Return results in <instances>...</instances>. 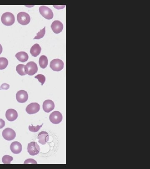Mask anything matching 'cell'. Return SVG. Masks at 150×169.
I'll list each match as a JSON object with an SVG mask.
<instances>
[{
  "label": "cell",
  "mask_w": 150,
  "mask_h": 169,
  "mask_svg": "<svg viewBox=\"0 0 150 169\" xmlns=\"http://www.w3.org/2000/svg\"><path fill=\"white\" fill-rule=\"evenodd\" d=\"M1 21L5 26H12L15 23V16L11 13H5L1 16Z\"/></svg>",
  "instance_id": "6da1fadb"
},
{
  "label": "cell",
  "mask_w": 150,
  "mask_h": 169,
  "mask_svg": "<svg viewBox=\"0 0 150 169\" xmlns=\"http://www.w3.org/2000/svg\"><path fill=\"white\" fill-rule=\"evenodd\" d=\"M17 21L20 24L26 26L31 21V17L27 13L21 12L17 15Z\"/></svg>",
  "instance_id": "7a4b0ae2"
},
{
  "label": "cell",
  "mask_w": 150,
  "mask_h": 169,
  "mask_svg": "<svg viewBox=\"0 0 150 169\" xmlns=\"http://www.w3.org/2000/svg\"><path fill=\"white\" fill-rule=\"evenodd\" d=\"M25 71L28 75L33 76L37 72L38 67L34 62L30 61L25 65Z\"/></svg>",
  "instance_id": "3957f363"
},
{
  "label": "cell",
  "mask_w": 150,
  "mask_h": 169,
  "mask_svg": "<svg viewBox=\"0 0 150 169\" xmlns=\"http://www.w3.org/2000/svg\"><path fill=\"white\" fill-rule=\"evenodd\" d=\"M64 63L60 59H54L50 63V68L55 71H60L64 67Z\"/></svg>",
  "instance_id": "277c9868"
},
{
  "label": "cell",
  "mask_w": 150,
  "mask_h": 169,
  "mask_svg": "<svg viewBox=\"0 0 150 169\" xmlns=\"http://www.w3.org/2000/svg\"><path fill=\"white\" fill-rule=\"evenodd\" d=\"M39 10L40 13L46 19H52L54 17V13L53 11L47 6H41Z\"/></svg>",
  "instance_id": "5b68a950"
},
{
  "label": "cell",
  "mask_w": 150,
  "mask_h": 169,
  "mask_svg": "<svg viewBox=\"0 0 150 169\" xmlns=\"http://www.w3.org/2000/svg\"><path fill=\"white\" fill-rule=\"evenodd\" d=\"M28 152L32 156H36L39 153V146L36 142H32L28 144L27 147Z\"/></svg>",
  "instance_id": "8992f818"
},
{
  "label": "cell",
  "mask_w": 150,
  "mask_h": 169,
  "mask_svg": "<svg viewBox=\"0 0 150 169\" xmlns=\"http://www.w3.org/2000/svg\"><path fill=\"white\" fill-rule=\"evenodd\" d=\"M2 136L5 140L11 141L14 139L16 137V133L12 129L6 128L3 131Z\"/></svg>",
  "instance_id": "52a82bcc"
},
{
  "label": "cell",
  "mask_w": 150,
  "mask_h": 169,
  "mask_svg": "<svg viewBox=\"0 0 150 169\" xmlns=\"http://www.w3.org/2000/svg\"><path fill=\"white\" fill-rule=\"evenodd\" d=\"M49 119L51 123L54 124H58L60 123L62 120V115L60 112L54 111L50 114Z\"/></svg>",
  "instance_id": "ba28073f"
},
{
  "label": "cell",
  "mask_w": 150,
  "mask_h": 169,
  "mask_svg": "<svg viewBox=\"0 0 150 169\" xmlns=\"http://www.w3.org/2000/svg\"><path fill=\"white\" fill-rule=\"evenodd\" d=\"M40 105L37 103H31L26 107V113L29 114H36L39 111Z\"/></svg>",
  "instance_id": "9c48e42d"
},
{
  "label": "cell",
  "mask_w": 150,
  "mask_h": 169,
  "mask_svg": "<svg viewBox=\"0 0 150 169\" xmlns=\"http://www.w3.org/2000/svg\"><path fill=\"white\" fill-rule=\"evenodd\" d=\"M16 99L19 103H25L28 99V94L25 90L19 91L16 94Z\"/></svg>",
  "instance_id": "30bf717a"
},
{
  "label": "cell",
  "mask_w": 150,
  "mask_h": 169,
  "mask_svg": "<svg viewBox=\"0 0 150 169\" xmlns=\"http://www.w3.org/2000/svg\"><path fill=\"white\" fill-rule=\"evenodd\" d=\"M51 28L54 33L58 34L62 31L64 26L61 21H55L52 23Z\"/></svg>",
  "instance_id": "8fae6325"
},
{
  "label": "cell",
  "mask_w": 150,
  "mask_h": 169,
  "mask_svg": "<svg viewBox=\"0 0 150 169\" xmlns=\"http://www.w3.org/2000/svg\"><path fill=\"white\" fill-rule=\"evenodd\" d=\"M18 114L17 111L15 109H10L6 111V117L8 120L10 122H13L17 119Z\"/></svg>",
  "instance_id": "7c38bea8"
},
{
  "label": "cell",
  "mask_w": 150,
  "mask_h": 169,
  "mask_svg": "<svg viewBox=\"0 0 150 169\" xmlns=\"http://www.w3.org/2000/svg\"><path fill=\"white\" fill-rule=\"evenodd\" d=\"M10 149L13 153L18 154L21 153L22 151V146L20 142L15 141L11 144Z\"/></svg>",
  "instance_id": "4fadbf2b"
},
{
  "label": "cell",
  "mask_w": 150,
  "mask_h": 169,
  "mask_svg": "<svg viewBox=\"0 0 150 169\" xmlns=\"http://www.w3.org/2000/svg\"><path fill=\"white\" fill-rule=\"evenodd\" d=\"M55 104L54 102L50 100H46L44 102L43 108L46 113H49L54 109Z\"/></svg>",
  "instance_id": "5bb4252c"
},
{
  "label": "cell",
  "mask_w": 150,
  "mask_h": 169,
  "mask_svg": "<svg viewBox=\"0 0 150 169\" xmlns=\"http://www.w3.org/2000/svg\"><path fill=\"white\" fill-rule=\"evenodd\" d=\"M39 143L44 145L49 140V136L47 132L42 131L39 134L38 136Z\"/></svg>",
  "instance_id": "9a60e30c"
},
{
  "label": "cell",
  "mask_w": 150,
  "mask_h": 169,
  "mask_svg": "<svg viewBox=\"0 0 150 169\" xmlns=\"http://www.w3.org/2000/svg\"><path fill=\"white\" fill-rule=\"evenodd\" d=\"M41 48L39 44H36L31 47L30 53L33 56H38L41 53Z\"/></svg>",
  "instance_id": "2e32d148"
},
{
  "label": "cell",
  "mask_w": 150,
  "mask_h": 169,
  "mask_svg": "<svg viewBox=\"0 0 150 169\" xmlns=\"http://www.w3.org/2000/svg\"><path fill=\"white\" fill-rule=\"evenodd\" d=\"M15 56L18 60L21 62H25L28 60V55L24 51H20L16 54Z\"/></svg>",
  "instance_id": "e0dca14e"
},
{
  "label": "cell",
  "mask_w": 150,
  "mask_h": 169,
  "mask_svg": "<svg viewBox=\"0 0 150 169\" xmlns=\"http://www.w3.org/2000/svg\"><path fill=\"white\" fill-rule=\"evenodd\" d=\"M39 64L40 67L42 69H45L48 65V59L47 57L44 55H42L39 58Z\"/></svg>",
  "instance_id": "ac0fdd59"
},
{
  "label": "cell",
  "mask_w": 150,
  "mask_h": 169,
  "mask_svg": "<svg viewBox=\"0 0 150 169\" xmlns=\"http://www.w3.org/2000/svg\"><path fill=\"white\" fill-rule=\"evenodd\" d=\"M16 70L18 73L21 76H25L26 74L25 71V65L19 64L16 66Z\"/></svg>",
  "instance_id": "d6986e66"
},
{
  "label": "cell",
  "mask_w": 150,
  "mask_h": 169,
  "mask_svg": "<svg viewBox=\"0 0 150 169\" xmlns=\"http://www.w3.org/2000/svg\"><path fill=\"white\" fill-rule=\"evenodd\" d=\"M8 64V61L6 58H0V70L6 69Z\"/></svg>",
  "instance_id": "ffe728a7"
},
{
  "label": "cell",
  "mask_w": 150,
  "mask_h": 169,
  "mask_svg": "<svg viewBox=\"0 0 150 169\" xmlns=\"http://www.w3.org/2000/svg\"><path fill=\"white\" fill-rule=\"evenodd\" d=\"M13 157L8 155H5L2 158V162L5 164H10L11 161H13Z\"/></svg>",
  "instance_id": "44dd1931"
},
{
  "label": "cell",
  "mask_w": 150,
  "mask_h": 169,
  "mask_svg": "<svg viewBox=\"0 0 150 169\" xmlns=\"http://www.w3.org/2000/svg\"><path fill=\"white\" fill-rule=\"evenodd\" d=\"M45 34H46V27L45 26L43 29L38 33L36 34L37 35L35 36L34 38V40H40L44 37V36H45Z\"/></svg>",
  "instance_id": "7402d4cb"
},
{
  "label": "cell",
  "mask_w": 150,
  "mask_h": 169,
  "mask_svg": "<svg viewBox=\"0 0 150 169\" xmlns=\"http://www.w3.org/2000/svg\"><path fill=\"white\" fill-rule=\"evenodd\" d=\"M43 125V124H42L41 126L37 125V126L35 127V126L33 125V124H31V126H29V130L31 131V132H37L42 127Z\"/></svg>",
  "instance_id": "603a6c76"
},
{
  "label": "cell",
  "mask_w": 150,
  "mask_h": 169,
  "mask_svg": "<svg viewBox=\"0 0 150 169\" xmlns=\"http://www.w3.org/2000/svg\"><path fill=\"white\" fill-rule=\"evenodd\" d=\"M36 79H38L39 81L41 83V85L43 86L46 82V77L42 74H38L35 77Z\"/></svg>",
  "instance_id": "cb8c5ba5"
},
{
  "label": "cell",
  "mask_w": 150,
  "mask_h": 169,
  "mask_svg": "<svg viewBox=\"0 0 150 169\" xmlns=\"http://www.w3.org/2000/svg\"><path fill=\"white\" fill-rule=\"evenodd\" d=\"M25 164H37V162H36L35 160L33 159H28L25 161L24 162Z\"/></svg>",
  "instance_id": "d4e9b609"
},
{
  "label": "cell",
  "mask_w": 150,
  "mask_h": 169,
  "mask_svg": "<svg viewBox=\"0 0 150 169\" xmlns=\"http://www.w3.org/2000/svg\"><path fill=\"white\" fill-rule=\"evenodd\" d=\"M10 87V85L8 84H6V83H4L1 85V87H0V90H2V89H4V90H8Z\"/></svg>",
  "instance_id": "484cf974"
},
{
  "label": "cell",
  "mask_w": 150,
  "mask_h": 169,
  "mask_svg": "<svg viewBox=\"0 0 150 169\" xmlns=\"http://www.w3.org/2000/svg\"><path fill=\"white\" fill-rule=\"evenodd\" d=\"M5 121L2 119H0V129L3 128L5 127Z\"/></svg>",
  "instance_id": "4316f807"
},
{
  "label": "cell",
  "mask_w": 150,
  "mask_h": 169,
  "mask_svg": "<svg viewBox=\"0 0 150 169\" xmlns=\"http://www.w3.org/2000/svg\"><path fill=\"white\" fill-rule=\"evenodd\" d=\"M3 51V47L2 45L0 44V55L2 53Z\"/></svg>",
  "instance_id": "83f0119b"
}]
</instances>
